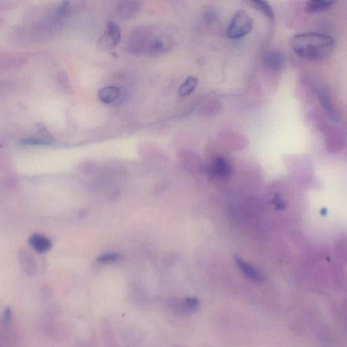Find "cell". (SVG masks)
Masks as SVG:
<instances>
[{
    "label": "cell",
    "mask_w": 347,
    "mask_h": 347,
    "mask_svg": "<svg viewBox=\"0 0 347 347\" xmlns=\"http://www.w3.org/2000/svg\"><path fill=\"white\" fill-rule=\"evenodd\" d=\"M291 45L294 52L300 57L313 61L330 57L335 49V42L331 37L314 32L294 35Z\"/></svg>",
    "instance_id": "1"
},
{
    "label": "cell",
    "mask_w": 347,
    "mask_h": 347,
    "mask_svg": "<svg viewBox=\"0 0 347 347\" xmlns=\"http://www.w3.org/2000/svg\"><path fill=\"white\" fill-rule=\"evenodd\" d=\"M253 21L244 10H238L228 25L227 35L230 39H238L245 37L252 31Z\"/></svg>",
    "instance_id": "2"
},
{
    "label": "cell",
    "mask_w": 347,
    "mask_h": 347,
    "mask_svg": "<svg viewBox=\"0 0 347 347\" xmlns=\"http://www.w3.org/2000/svg\"><path fill=\"white\" fill-rule=\"evenodd\" d=\"M264 63L271 71L280 72L285 66V56L279 49H272L268 52L264 57Z\"/></svg>",
    "instance_id": "3"
},
{
    "label": "cell",
    "mask_w": 347,
    "mask_h": 347,
    "mask_svg": "<svg viewBox=\"0 0 347 347\" xmlns=\"http://www.w3.org/2000/svg\"><path fill=\"white\" fill-rule=\"evenodd\" d=\"M98 98L104 104H114L123 99L121 89L116 86H109L99 90Z\"/></svg>",
    "instance_id": "4"
},
{
    "label": "cell",
    "mask_w": 347,
    "mask_h": 347,
    "mask_svg": "<svg viewBox=\"0 0 347 347\" xmlns=\"http://www.w3.org/2000/svg\"><path fill=\"white\" fill-rule=\"evenodd\" d=\"M171 42L169 39L164 36L156 37L147 44V54L152 56H159L164 54L171 48Z\"/></svg>",
    "instance_id": "5"
},
{
    "label": "cell",
    "mask_w": 347,
    "mask_h": 347,
    "mask_svg": "<svg viewBox=\"0 0 347 347\" xmlns=\"http://www.w3.org/2000/svg\"><path fill=\"white\" fill-rule=\"evenodd\" d=\"M140 4L135 1H121L117 6V13L121 18L127 19L137 15L140 10Z\"/></svg>",
    "instance_id": "6"
},
{
    "label": "cell",
    "mask_w": 347,
    "mask_h": 347,
    "mask_svg": "<svg viewBox=\"0 0 347 347\" xmlns=\"http://www.w3.org/2000/svg\"><path fill=\"white\" fill-rule=\"evenodd\" d=\"M235 262L238 265L239 269L249 279L254 281H257V282L263 281L264 277L262 276V275L242 259L239 257H235Z\"/></svg>",
    "instance_id": "7"
},
{
    "label": "cell",
    "mask_w": 347,
    "mask_h": 347,
    "mask_svg": "<svg viewBox=\"0 0 347 347\" xmlns=\"http://www.w3.org/2000/svg\"><path fill=\"white\" fill-rule=\"evenodd\" d=\"M336 3L330 0H312L307 2L305 10L309 13H318L331 9Z\"/></svg>",
    "instance_id": "8"
},
{
    "label": "cell",
    "mask_w": 347,
    "mask_h": 347,
    "mask_svg": "<svg viewBox=\"0 0 347 347\" xmlns=\"http://www.w3.org/2000/svg\"><path fill=\"white\" fill-rule=\"evenodd\" d=\"M29 243L36 252L44 253L51 248V242L42 235L34 234L29 238Z\"/></svg>",
    "instance_id": "9"
},
{
    "label": "cell",
    "mask_w": 347,
    "mask_h": 347,
    "mask_svg": "<svg viewBox=\"0 0 347 347\" xmlns=\"http://www.w3.org/2000/svg\"><path fill=\"white\" fill-rule=\"evenodd\" d=\"M103 37L106 38V41L109 40L111 47H115L121 39V31L118 24L109 21L106 26V34Z\"/></svg>",
    "instance_id": "10"
},
{
    "label": "cell",
    "mask_w": 347,
    "mask_h": 347,
    "mask_svg": "<svg viewBox=\"0 0 347 347\" xmlns=\"http://www.w3.org/2000/svg\"><path fill=\"white\" fill-rule=\"evenodd\" d=\"M231 166L225 158L218 157L213 164L212 171L214 174L219 177H227L231 174Z\"/></svg>",
    "instance_id": "11"
},
{
    "label": "cell",
    "mask_w": 347,
    "mask_h": 347,
    "mask_svg": "<svg viewBox=\"0 0 347 347\" xmlns=\"http://www.w3.org/2000/svg\"><path fill=\"white\" fill-rule=\"evenodd\" d=\"M199 80L197 77L191 76V75L187 77L184 81L183 83L180 85L179 90H178V93L180 97H187V96L193 93L197 88Z\"/></svg>",
    "instance_id": "12"
},
{
    "label": "cell",
    "mask_w": 347,
    "mask_h": 347,
    "mask_svg": "<svg viewBox=\"0 0 347 347\" xmlns=\"http://www.w3.org/2000/svg\"><path fill=\"white\" fill-rule=\"evenodd\" d=\"M319 100H320L321 103H322L323 107L326 110V112H327L328 115H330L333 119H336V111H335L334 106V104H333L332 101H331L330 94H328L326 91H320L319 94Z\"/></svg>",
    "instance_id": "13"
},
{
    "label": "cell",
    "mask_w": 347,
    "mask_h": 347,
    "mask_svg": "<svg viewBox=\"0 0 347 347\" xmlns=\"http://www.w3.org/2000/svg\"><path fill=\"white\" fill-rule=\"evenodd\" d=\"M250 3L254 8L264 14L269 20H273L274 13H273L272 8L267 1H262V0H254V1H251Z\"/></svg>",
    "instance_id": "14"
},
{
    "label": "cell",
    "mask_w": 347,
    "mask_h": 347,
    "mask_svg": "<svg viewBox=\"0 0 347 347\" xmlns=\"http://www.w3.org/2000/svg\"><path fill=\"white\" fill-rule=\"evenodd\" d=\"M336 253L338 258L344 262H347V236L342 235L336 242Z\"/></svg>",
    "instance_id": "15"
},
{
    "label": "cell",
    "mask_w": 347,
    "mask_h": 347,
    "mask_svg": "<svg viewBox=\"0 0 347 347\" xmlns=\"http://www.w3.org/2000/svg\"><path fill=\"white\" fill-rule=\"evenodd\" d=\"M183 304L184 309L187 312H193L198 308L199 301L197 298H187Z\"/></svg>",
    "instance_id": "16"
},
{
    "label": "cell",
    "mask_w": 347,
    "mask_h": 347,
    "mask_svg": "<svg viewBox=\"0 0 347 347\" xmlns=\"http://www.w3.org/2000/svg\"><path fill=\"white\" fill-rule=\"evenodd\" d=\"M118 258V256L117 254H106L98 258L97 260L100 262H109L116 260Z\"/></svg>",
    "instance_id": "17"
},
{
    "label": "cell",
    "mask_w": 347,
    "mask_h": 347,
    "mask_svg": "<svg viewBox=\"0 0 347 347\" xmlns=\"http://www.w3.org/2000/svg\"><path fill=\"white\" fill-rule=\"evenodd\" d=\"M24 145H49V142L36 139H27L22 141Z\"/></svg>",
    "instance_id": "18"
},
{
    "label": "cell",
    "mask_w": 347,
    "mask_h": 347,
    "mask_svg": "<svg viewBox=\"0 0 347 347\" xmlns=\"http://www.w3.org/2000/svg\"><path fill=\"white\" fill-rule=\"evenodd\" d=\"M274 204L278 209H282L284 208L285 204L279 197H276L274 200Z\"/></svg>",
    "instance_id": "19"
},
{
    "label": "cell",
    "mask_w": 347,
    "mask_h": 347,
    "mask_svg": "<svg viewBox=\"0 0 347 347\" xmlns=\"http://www.w3.org/2000/svg\"><path fill=\"white\" fill-rule=\"evenodd\" d=\"M10 316H11V312H10V309L9 308L5 309L4 313L3 315V321L5 323H8L9 322L10 319Z\"/></svg>",
    "instance_id": "20"
}]
</instances>
